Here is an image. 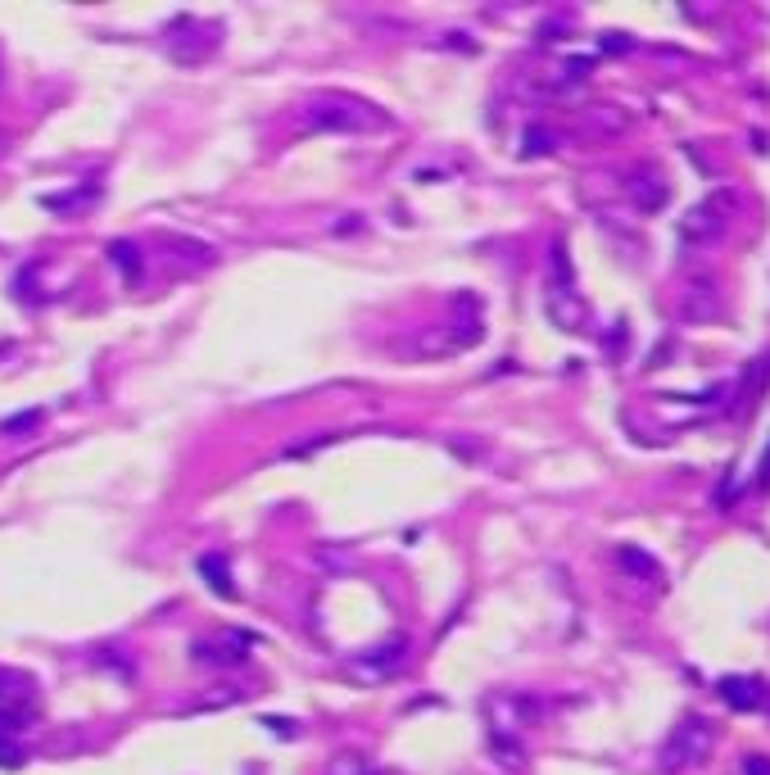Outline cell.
Listing matches in <instances>:
<instances>
[{"mask_svg": "<svg viewBox=\"0 0 770 775\" xmlns=\"http://www.w3.org/2000/svg\"><path fill=\"white\" fill-rule=\"evenodd\" d=\"M711 744H716V726H711L707 716L689 712L680 726L666 735V744H662V766H666V771H698V766L711 758Z\"/></svg>", "mask_w": 770, "mask_h": 775, "instance_id": "3957f363", "label": "cell"}, {"mask_svg": "<svg viewBox=\"0 0 770 775\" xmlns=\"http://www.w3.org/2000/svg\"><path fill=\"white\" fill-rule=\"evenodd\" d=\"M757 472H761V490H770V445H766V454H761V468H757Z\"/></svg>", "mask_w": 770, "mask_h": 775, "instance_id": "484cf974", "label": "cell"}, {"mask_svg": "<svg viewBox=\"0 0 770 775\" xmlns=\"http://www.w3.org/2000/svg\"><path fill=\"white\" fill-rule=\"evenodd\" d=\"M304 132H376V127H390L376 105L368 100H354V96H322L313 105H304L299 114Z\"/></svg>", "mask_w": 770, "mask_h": 775, "instance_id": "6da1fadb", "label": "cell"}, {"mask_svg": "<svg viewBox=\"0 0 770 775\" xmlns=\"http://www.w3.org/2000/svg\"><path fill=\"white\" fill-rule=\"evenodd\" d=\"M408 662V639H390V644H381V649H372L368 658H354L349 671L358 681H385V676H395V671H403Z\"/></svg>", "mask_w": 770, "mask_h": 775, "instance_id": "52a82bcc", "label": "cell"}, {"mask_svg": "<svg viewBox=\"0 0 770 775\" xmlns=\"http://www.w3.org/2000/svg\"><path fill=\"white\" fill-rule=\"evenodd\" d=\"M766 381H770V354L753 364V377H743V399H739V408H753L757 395L766 391Z\"/></svg>", "mask_w": 770, "mask_h": 775, "instance_id": "2e32d148", "label": "cell"}, {"mask_svg": "<svg viewBox=\"0 0 770 775\" xmlns=\"http://www.w3.org/2000/svg\"><path fill=\"white\" fill-rule=\"evenodd\" d=\"M585 73H589V60H572V64H562V82H580Z\"/></svg>", "mask_w": 770, "mask_h": 775, "instance_id": "7402d4cb", "label": "cell"}, {"mask_svg": "<svg viewBox=\"0 0 770 775\" xmlns=\"http://www.w3.org/2000/svg\"><path fill=\"white\" fill-rule=\"evenodd\" d=\"M28 699H33V681L23 671L0 666V712H18Z\"/></svg>", "mask_w": 770, "mask_h": 775, "instance_id": "4fadbf2b", "label": "cell"}, {"mask_svg": "<svg viewBox=\"0 0 770 775\" xmlns=\"http://www.w3.org/2000/svg\"><path fill=\"white\" fill-rule=\"evenodd\" d=\"M358 775H395V771H381V766H363Z\"/></svg>", "mask_w": 770, "mask_h": 775, "instance_id": "4316f807", "label": "cell"}, {"mask_svg": "<svg viewBox=\"0 0 770 775\" xmlns=\"http://www.w3.org/2000/svg\"><path fill=\"white\" fill-rule=\"evenodd\" d=\"M603 46H607V50H630V41H626L621 33H607V37H603Z\"/></svg>", "mask_w": 770, "mask_h": 775, "instance_id": "d4e9b609", "label": "cell"}, {"mask_svg": "<svg viewBox=\"0 0 770 775\" xmlns=\"http://www.w3.org/2000/svg\"><path fill=\"white\" fill-rule=\"evenodd\" d=\"M743 775H770V758H761V753L743 758Z\"/></svg>", "mask_w": 770, "mask_h": 775, "instance_id": "603a6c76", "label": "cell"}, {"mask_svg": "<svg viewBox=\"0 0 770 775\" xmlns=\"http://www.w3.org/2000/svg\"><path fill=\"white\" fill-rule=\"evenodd\" d=\"M676 314L684 322H711V318H721L726 314V291H721V281H716L711 272H693L680 295H676Z\"/></svg>", "mask_w": 770, "mask_h": 775, "instance_id": "5b68a950", "label": "cell"}, {"mask_svg": "<svg viewBox=\"0 0 770 775\" xmlns=\"http://www.w3.org/2000/svg\"><path fill=\"white\" fill-rule=\"evenodd\" d=\"M544 308H549V318L562 327V331H580L585 327V300L572 291V287H549L544 295Z\"/></svg>", "mask_w": 770, "mask_h": 775, "instance_id": "ba28073f", "label": "cell"}, {"mask_svg": "<svg viewBox=\"0 0 770 775\" xmlns=\"http://www.w3.org/2000/svg\"><path fill=\"white\" fill-rule=\"evenodd\" d=\"M110 258L123 268L127 281H137V277H141V250H137L132 241H114V245H110Z\"/></svg>", "mask_w": 770, "mask_h": 775, "instance_id": "ac0fdd59", "label": "cell"}, {"mask_svg": "<svg viewBox=\"0 0 770 775\" xmlns=\"http://www.w3.org/2000/svg\"><path fill=\"white\" fill-rule=\"evenodd\" d=\"M268 726H272V730L281 735V739H291V735L299 730V726H291V721H281V716H272V721H268Z\"/></svg>", "mask_w": 770, "mask_h": 775, "instance_id": "cb8c5ba5", "label": "cell"}, {"mask_svg": "<svg viewBox=\"0 0 770 775\" xmlns=\"http://www.w3.org/2000/svg\"><path fill=\"white\" fill-rule=\"evenodd\" d=\"M739 209H743V195H739L734 187L707 191V195L680 218V241H684V245H711L716 237H726V227L739 218Z\"/></svg>", "mask_w": 770, "mask_h": 775, "instance_id": "7a4b0ae2", "label": "cell"}, {"mask_svg": "<svg viewBox=\"0 0 770 775\" xmlns=\"http://www.w3.org/2000/svg\"><path fill=\"white\" fill-rule=\"evenodd\" d=\"M200 576L209 581V589L222 594V599H236V585H231V567H227L222 554H204V558H200Z\"/></svg>", "mask_w": 770, "mask_h": 775, "instance_id": "5bb4252c", "label": "cell"}, {"mask_svg": "<svg viewBox=\"0 0 770 775\" xmlns=\"http://www.w3.org/2000/svg\"><path fill=\"white\" fill-rule=\"evenodd\" d=\"M721 699H726L734 712H757V708L766 703V694H761V681L726 676V681H721Z\"/></svg>", "mask_w": 770, "mask_h": 775, "instance_id": "8fae6325", "label": "cell"}, {"mask_svg": "<svg viewBox=\"0 0 770 775\" xmlns=\"http://www.w3.org/2000/svg\"><path fill=\"white\" fill-rule=\"evenodd\" d=\"M616 562H621V572H630V576H639V572H644V576H653V581L662 576V567H657L649 554L630 549V545H626V549H616Z\"/></svg>", "mask_w": 770, "mask_h": 775, "instance_id": "e0dca14e", "label": "cell"}, {"mask_svg": "<svg viewBox=\"0 0 770 775\" xmlns=\"http://www.w3.org/2000/svg\"><path fill=\"white\" fill-rule=\"evenodd\" d=\"M549 150H553V132H544V127H526V137H522L526 160H539V154H549Z\"/></svg>", "mask_w": 770, "mask_h": 775, "instance_id": "ffe728a7", "label": "cell"}, {"mask_svg": "<svg viewBox=\"0 0 770 775\" xmlns=\"http://www.w3.org/2000/svg\"><path fill=\"white\" fill-rule=\"evenodd\" d=\"M23 716L18 712H0V766H23Z\"/></svg>", "mask_w": 770, "mask_h": 775, "instance_id": "7c38bea8", "label": "cell"}, {"mask_svg": "<svg viewBox=\"0 0 770 775\" xmlns=\"http://www.w3.org/2000/svg\"><path fill=\"white\" fill-rule=\"evenodd\" d=\"M626 123L630 118L616 105H589L585 110V127H589V132H626Z\"/></svg>", "mask_w": 770, "mask_h": 775, "instance_id": "9a60e30c", "label": "cell"}, {"mask_svg": "<svg viewBox=\"0 0 770 775\" xmlns=\"http://www.w3.org/2000/svg\"><path fill=\"white\" fill-rule=\"evenodd\" d=\"M41 418H46L41 408L14 412V418H5V422H0V435H10V441H23V435H28V431H37V427H41Z\"/></svg>", "mask_w": 770, "mask_h": 775, "instance_id": "d6986e66", "label": "cell"}, {"mask_svg": "<svg viewBox=\"0 0 770 775\" xmlns=\"http://www.w3.org/2000/svg\"><path fill=\"white\" fill-rule=\"evenodd\" d=\"M195 658H200V662H218V666H241V662L249 658V639H245V635L195 639Z\"/></svg>", "mask_w": 770, "mask_h": 775, "instance_id": "9c48e42d", "label": "cell"}, {"mask_svg": "<svg viewBox=\"0 0 770 775\" xmlns=\"http://www.w3.org/2000/svg\"><path fill=\"white\" fill-rule=\"evenodd\" d=\"M476 341H480V318H462V322H445V327H422L413 341L403 345V354H413V358H449V354H462Z\"/></svg>", "mask_w": 770, "mask_h": 775, "instance_id": "277c9868", "label": "cell"}, {"mask_svg": "<svg viewBox=\"0 0 770 775\" xmlns=\"http://www.w3.org/2000/svg\"><path fill=\"white\" fill-rule=\"evenodd\" d=\"M626 191H630V200L639 204V214H657L662 204H666V195H671V187H666L662 177L649 173V168H644V173H634L630 182H626Z\"/></svg>", "mask_w": 770, "mask_h": 775, "instance_id": "30bf717a", "label": "cell"}, {"mask_svg": "<svg viewBox=\"0 0 770 775\" xmlns=\"http://www.w3.org/2000/svg\"><path fill=\"white\" fill-rule=\"evenodd\" d=\"M485 712H490V726H495L490 735L508 739V735L535 726L544 708H539L535 699H526V694H490V699H485Z\"/></svg>", "mask_w": 770, "mask_h": 775, "instance_id": "8992f818", "label": "cell"}, {"mask_svg": "<svg viewBox=\"0 0 770 775\" xmlns=\"http://www.w3.org/2000/svg\"><path fill=\"white\" fill-rule=\"evenodd\" d=\"M490 748L499 753V762H503V766H522V748H517V744H508V739L490 735Z\"/></svg>", "mask_w": 770, "mask_h": 775, "instance_id": "44dd1931", "label": "cell"}]
</instances>
